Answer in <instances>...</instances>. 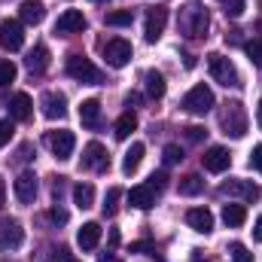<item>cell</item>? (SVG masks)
<instances>
[{"label": "cell", "mask_w": 262, "mask_h": 262, "mask_svg": "<svg viewBox=\"0 0 262 262\" xmlns=\"http://www.w3.org/2000/svg\"><path fill=\"white\" fill-rule=\"evenodd\" d=\"M177 28H180V34H183L186 40H201V37H207V28H210L207 6H204V3H198V0L186 3V6L180 9Z\"/></svg>", "instance_id": "1"}, {"label": "cell", "mask_w": 262, "mask_h": 262, "mask_svg": "<svg viewBox=\"0 0 262 262\" xmlns=\"http://www.w3.org/2000/svg\"><path fill=\"white\" fill-rule=\"evenodd\" d=\"M220 125H223V134L241 140L247 134V110H244V104L241 101H229L223 107V113H220Z\"/></svg>", "instance_id": "2"}, {"label": "cell", "mask_w": 262, "mask_h": 262, "mask_svg": "<svg viewBox=\"0 0 262 262\" xmlns=\"http://www.w3.org/2000/svg\"><path fill=\"white\" fill-rule=\"evenodd\" d=\"M207 67H210V76L220 82V85H241V76H238V70H235V64L226 58V55H220V52H213V55H207Z\"/></svg>", "instance_id": "3"}, {"label": "cell", "mask_w": 262, "mask_h": 262, "mask_svg": "<svg viewBox=\"0 0 262 262\" xmlns=\"http://www.w3.org/2000/svg\"><path fill=\"white\" fill-rule=\"evenodd\" d=\"M67 73L76 79V82H85V85H98L104 76H101V70L92 64L89 58H82V55H70L67 58Z\"/></svg>", "instance_id": "4"}, {"label": "cell", "mask_w": 262, "mask_h": 262, "mask_svg": "<svg viewBox=\"0 0 262 262\" xmlns=\"http://www.w3.org/2000/svg\"><path fill=\"white\" fill-rule=\"evenodd\" d=\"M210 107H213V92H210L204 82L195 85V89H189V92H186V98H183V110H186V113L204 116Z\"/></svg>", "instance_id": "5"}, {"label": "cell", "mask_w": 262, "mask_h": 262, "mask_svg": "<svg viewBox=\"0 0 262 262\" xmlns=\"http://www.w3.org/2000/svg\"><path fill=\"white\" fill-rule=\"evenodd\" d=\"M0 46L6 52H18L25 46V28H21V21H15V18H3L0 21Z\"/></svg>", "instance_id": "6"}, {"label": "cell", "mask_w": 262, "mask_h": 262, "mask_svg": "<svg viewBox=\"0 0 262 262\" xmlns=\"http://www.w3.org/2000/svg\"><path fill=\"white\" fill-rule=\"evenodd\" d=\"M131 55H134V49H131L128 40H122V37L104 43V58H107L110 67H125L131 61Z\"/></svg>", "instance_id": "7"}, {"label": "cell", "mask_w": 262, "mask_h": 262, "mask_svg": "<svg viewBox=\"0 0 262 262\" xmlns=\"http://www.w3.org/2000/svg\"><path fill=\"white\" fill-rule=\"evenodd\" d=\"M21 241H25L21 223L12 220V216H0V247L3 250H15V247H21Z\"/></svg>", "instance_id": "8"}, {"label": "cell", "mask_w": 262, "mask_h": 262, "mask_svg": "<svg viewBox=\"0 0 262 262\" xmlns=\"http://www.w3.org/2000/svg\"><path fill=\"white\" fill-rule=\"evenodd\" d=\"M220 192L229 198H241V201H259V186L253 183V180H226L223 186H220Z\"/></svg>", "instance_id": "9"}, {"label": "cell", "mask_w": 262, "mask_h": 262, "mask_svg": "<svg viewBox=\"0 0 262 262\" xmlns=\"http://www.w3.org/2000/svg\"><path fill=\"white\" fill-rule=\"evenodd\" d=\"M165 25H168V6H149L146 9V28H143L146 43H156L162 37Z\"/></svg>", "instance_id": "10"}, {"label": "cell", "mask_w": 262, "mask_h": 262, "mask_svg": "<svg viewBox=\"0 0 262 262\" xmlns=\"http://www.w3.org/2000/svg\"><path fill=\"white\" fill-rule=\"evenodd\" d=\"M82 168H89V171H98V174L110 168V156H107V149H104L98 140L85 143V149H82Z\"/></svg>", "instance_id": "11"}, {"label": "cell", "mask_w": 262, "mask_h": 262, "mask_svg": "<svg viewBox=\"0 0 262 262\" xmlns=\"http://www.w3.org/2000/svg\"><path fill=\"white\" fill-rule=\"evenodd\" d=\"M46 143L55 152V159H70V152L76 146V137H73V131H49L46 134Z\"/></svg>", "instance_id": "12"}, {"label": "cell", "mask_w": 262, "mask_h": 262, "mask_svg": "<svg viewBox=\"0 0 262 262\" xmlns=\"http://www.w3.org/2000/svg\"><path fill=\"white\" fill-rule=\"evenodd\" d=\"M40 110H43L46 119H61V116H67V98L61 92H43Z\"/></svg>", "instance_id": "13"}, {"label": "cell", "mask_w": 262, "mask_h": 262, "mask_svg": "<svg viewBox=\"0 0 262 262\" xmlns=\"http://www.w3.org/2000/svg\"><path fill=\"white\" fill-rule=\"evenodd\" d=\"M12 189H15V198H18L21 204H31V201L37 198V189H40V183H37V174H34V171H25V174H18V180L12 183Z\"/></svg>", "instance_id": "14"}, {"label": "cell", "mask_w": 262, "mask_h": 262, "mask_svg": "<svg viewBox=\"0 0 262 262\" xmlns=\"http://www.w3.org/2000/svg\"><path fill=\"white\" fill-rule=\"evenodd\" d=\"M201 162H204V171L223 174V171L232 165V156H229V149H223V146H210V149L201 156Z\"/></svg>", "instance_id": "15"}, {"label": "cell", "mask_w": 262, "mask_h": 262, "mask_svg": "<svg viewBox=\"0 0 262 262\" xmlns=\"http://www.w3.org/2000/svg\"><path fill=\"white\" fill-rule=\"evenodd\" d=\"M85 28V15L79 9H64L55 21V34H79Z\"/></svg>", "instance_id": "16"}, {"label": "cell", "mask_w": 262, "mask_h": 262, "mask_svg": "<svg viewBox=\"0 0 262 262\" xmlns=\"http://www.w3.org/2000/svg\"><path fill=\"white\" fill-rule=\"evenodd\" d=\"M128 204L131 207H137V210H149V207L156 204V189H152L149 183L134 186V189L128 192Z\"/></svg>", "instance_id": "17"}, {"label": "cell", "mask_w": 262, "mask_h": 262, "mask_svg": "<svg viewBox=\"0 0 262 262\" xmlns=\"http://www.w3.org/2000/svg\"><path fill=\"white\" fill-rule=\"evenodd\" d=\"M186 223L201 232V235H207V232H213V213L207 210V207H192L189 213H186Z\"/></svg>", "instance_id": "18"}, {"label": "cell", "mask_w": 262, "mask_h": 262, "mask_svg": "<svg viewBox=\"0 0 262 262\" xmlns=\"http://www.w3.org/2000/svg\"><path fill=\"white\" fill-rule=\"evenodd\" d=\"M9 113H12V119H18V122L31 119V113H34V101H31V95H25V92L12 95V101H9Z\"/></svg>", "instance_id": "19"}, {"label": "cell", "mask_w": 262, "mask_h": 262, "mask_svg": "<svg viewBox=\"0 0 262 262\" xmlns=\"http://www.w3.org/2000/svg\"><path fill=\"white\" fill-rule=\"evenodd\" d=\"M18 15H21L25 25H40L46 18V6H43V0H25L18 6Z\"/></svg>", "instance_id": "20"}, {"label": "cell", "mask_w": 262, "mask_h": 262, "mask_svg": "<svg viewBox=\"0 0 262 262\" xmlns=\"http://www.w3.org/2000/svg\"><path fill=\"white\" fill-rule=\"evenodd\" d=\"M98 241H101V226H98V223H85V226L76 232V244H79L82 250H95Z\"/></svg>", "instance_id": "21"}, {"label": "cell", "mask_w": 262, "mask_h": 262, "mask_svg": "<svg viewBox=\"0 0 262 262\" xmlns=\"http://www.w3.org/2000/svg\"><path fill=\"white\" fill-rule=\"evenodd\" d=\"M79 119H82V125L95 128V125H98V119H101V101H98V98L82 101V104H79Z\"/></svg>", "instance_id": "22"}, {"label": "cell", "mask_w": 262, "mask_h": 262, "mask_svg": "<svg viewBox=\"0 0 262 262\" xmlns=\"http://www.w3.org/2000/svg\"><path fill=\"white\" fill-rule=\"evenodd\" d=\"M25 64H28L31 73H43V70L49 67V49H46V46H34V49L28 52Z\"/></svg>", "instance_id": "23"}, {"label": "cell", "mask_w": 262, "mask_h": 262, "mask_svg": "<svg viewBox=\"0 0 262 262\" xmlns=\"http://www.w3.org/2000/svg\"><path fill=\"white\" fill-rule=\"evenodd\" d=\"M143 85H146V95L149 98H165V76L159 73V70H146L143 73Z\"/></svg>", "instance_id": "24"}, {"label": "cell", "mask_w": 262, "mask_h": 262, "mask_svg": "<svg viewBox=\"0 0 262 262\" xmlns=\"http://www.w3.org/2000/svg\"><path fill=\"white\" fill-rule=\"evenodd\" d=\"M244 220H247V210H244V204H226V207H223V223H226L229 229H238V226H244Z\"/></svg>", "instance_id": "25"}, {"label": "cell", "mask_w": 262, "mask_h": 262, "mask_svg": "<svg viewBox=\"0 0 262 262\" xmlns=\"http://www.w3.org/2000/svg\"><path fill=\"white\" fill-rule=\"evenodd\" d=\"M73 204H76L79 210H89V207L95 204V189H92V183H76V186H73Z\"/></svg>", "instance_id": "26"}, {"label": "cell", "mask_w": 262, "mask_h": 262, "mask_svg": "<svg viewBox=\"0 0 262 262\" xmlns=\"http://www.w3.org/2000/svg\"><path fill=\"white\" fill-rule=\"evenodd\" d=\"M143 152H146V146H143V143H131V149L125 152V159H122V171H125V174H134V171L140 168Z\"/></svg>", "instance_id": "27"}, {"label": "cell", "mask_w": 262, "mask_h": 262, "mask_svg": "<svg viewBox=\"0 0 262 262\" xmlns=\"http://www.w3.org/2000/svg\"><path fill=\"white\" fill-rule=\"evenodd\" d=\"M204 189V180L198 177V174H186L183 180H180V195H198Z\"/></svg>", "instance_id": "28"}, {"label": "cell", "mask_w": 262, "mask_h": 262, "mask_svg": "<svg viewBox=\"0 0 262 262\" xmlns=\"http://www.w3.org/2000/svg\"><path fill=\"white\" fill-rule=\"evenodd\" d=\"M134 128H137V116H134V113H122V116H119V122H116V137H119V140H125Z\"/></svg>", "instance_id": "29"}, {"label": "cell", "mask_w": 262, "mask_h": 262, "mask_svg": "<svg viewBox=\"0 0 262 262\" xmlns=\"http://www.w3.org/2000/svg\"><path fill=\"white\" fill-rule=\"evenodd\" d=\"M131 21H134V12L131 9H116V12L107 15V25H113V28H128Z\"/></svg>", "instance_id": "30"}, {"label": "cell", "mask_w": 262, "mask_h": 262, "mask_svg": "<svg viewBox=\"0 0 262 262\" xmlns=\"http://www.w3.org/2000/svg\"><path fill=\"white\" fill-rule=\"evenodd\" d=\"M119 198H122V189H107V198H104V216H113L119 210Z\"/></svg>", "instance_id": "31"}, {"label": "cell", "mask_w": 262, "mask_h": 262, "mask_svg": "<svg viewBox=\"0 0 262 262\" xmlns=\"http://www.w3.org/2000/svg\"><path fill=\"white\" fill-rule=\"evenodd\" d=\"M229 259L232 262H253V253H250L244 244L235 241V244H229Z\"/></svg>", "instance_id": "32"}, {"label": "cell", "mask_w": 262, "mask_h": 262, "mask_svg": "<svg viewBox=\"0 0 262 262\" xmlns=\"http://www.w3.org/2000/svg\"><path fill=\"white\" fill-rule=\"evenodd\" d=\"M244 52H247V58H250L256 67H262V40H250V43H244Z\"/></svg>", "instance_id": "33"}, {"label": "cell", "mask_w": 262, "mask_h": 262, "mask_svg": "<svg viewBox=\"0 0 262 262\" xmlns=\"http://www.w3.org/2000/svg\"><path fill=\"white\" fill-rule=\"evenodd\" d=\"M220 3H223L226 15H232V18H241V15H244V9H247V3H244V0H220Z\"/></svg>", "instance_id": "34"}, {"label": "cell", "mask_w": 262, "mask_h": 262, "mask_svg": "<svg viewBox=\"0 0 262 262\" xmlns=\"http://www.w3.org/2000/svg\"><path fill=\"white\" fill-rule=\"evenodd\" d=\"M162 159H165V165H177V162H183V149L177 143H168L165 152H162Z\"/></svg>", "instance_id": "35"}, {"label": "cell", "mask_w": 262, "mask_h": 262, "mask_svg": "<svg viewBox=\"0 0 262 262\" xmlns=\"http://www.w3.org/2000/svg\"><path fill=\"white\" fill-rule=\"evenodd\" d=\"M12 79H15V64L12 61H3L0 64V85H9Z\"/></svg>", "instance_id": "36"}, {"label": "cell", "mask_w": 262, "mask_h": 262, "mask_svg": "<svg viewBox=\"0 0 262 262\" xmlns=\"http://www.w3.org/2000/svg\"><path fill=\"white\" fill-rule=\"evenodd\" d=\"M12 131H15L12 119H0V146H6L12 140Z\"/></svg>", "instance_id": "37"}, {"label": "cell", "mask_w": 262, "mask_h": 262, "mask_svg": "<svg viewBox=\"0 0 262 262\" xmlns=\"http://www.w3.org/2000/svg\"><path fill=\"white\" fill-rule=\"evenodd\" d=\"M149 186H152L156 192H162V189L168 186V174H165V171H159V174H152V177H149Z\"/></svg>", "instance_id": "38"}, {"label": "cell", "mask_w": 262, "mask_h": 262, "mask_svg": "<svg viewBox=\"0 0 262 262\" xmlns=\"http://www.w3.org/2000/svg\"><path fill=\"white\" fill-rule=\"evenodd\" d=\"M204 134H207V131L201 128V125H189V128H186V140H189V143H198V140H204Z\"/></svg>", "instance_id": "39"}, {"label": "cell", "mask_w": 262, "mask_h": 262, "mask_svg": "<svg viewBox=\"0 0 262 262\" xmlns=\"http://www.w3.org/2000/svg\"><path fill=\"white\" fill-rule=\"evenodd\" d=\"M49 220H52V223H58V226H64V223H67V210L55 204V207L49 210Z\"/></svg>", "instance_id": "40"}, {"label": "cell", "mask_w": 262, "mask_h": 262, "mask_svg": "<svg viewBox=\"0 0 262 262\" xmlns=\"http://www.w3.org/2000/svg\"><path fill=\"white\" fill-rule=\"evenodd\" d=\"M131 253H152V256H156V247H152L149 241H134V244H131Z\"/></svg>", "instance_id": "41"}, {"label": "cell", "mask_w": 262, "mask_h": 262, "mask_svg": "<svg viewBox=\"0 0 262 262\" xmlns=\"http://www.w3.org/2000/svg\"><path fill=\"white\" fill-rule=\"evenodd\" d=\"M250 165L262 174V143H259V146H253V152H250Z\"/></svg>", "instance_id": "42"}, {"label": "cell", "mask_w": 262, "mask_h": 262, "mask_svg": "<svg viewBox=\"0 0 262 262\" xmlns=\"http://www.w3.org/2000/svg\"><path fill=\"white\" fill-rule=\"evenodd\" d=\"M55 262H76V256H73L67 247H58V250H55Z\"/></svg>", "instance_id": "43"}, {"label": "cell", "mask_w": 262, "mask_h": 262, "mask_svg": "<svg viewBox=\"0 0 262 262\" xmlns=\"http://www.w3.org/2000/svg\"><path fill=\"white\" fill-rule=\"evenodd\" d=\"M253 238H256V241H262V216L256 220V226H253Z\"/></svg>", "instance_id": "44"}, {"label": "cell", "mask_w": 262, "mask_h": 262, "mask_svg": "<svg viewBox=\"0 0 262 262\" xmlns=\"http://www.w3.org/2000/svg\"><path fill=\"white\" fill-rule=\"evenodd\" d=\"M256 125L262 128V101H259V107H256Z\"/></svg>", "instance_id": "45"}, {"label": "cell", "mask_w": 262, "mask_h": 262, "mask_svg": "<svg viewBox=\"0 0 262 262\" xmlns=\"http://www.w3.org/2000/svg\"><path fill=\"white\" fill-rule=\"evenodd\" d=\"M0 204H3V180H0Z\"/></svg>", "instance_id": "46"}]
</instances>
